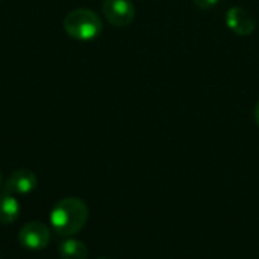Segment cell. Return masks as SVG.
<instances>
[{
  "label": "cell",
  "mask_w": 259,
  "mask_h": 259,
  "mask_svg": "<svg viewBox=\"0 0 259 259\" xmlns=\"http://www.w3.org/2000/svg\"><path fill=\"white\" fill-rule=\"evenodd\" d=\"M36 188V176L27 168H18L12 171L5 182V193L9 194H29Z\"/></svg>",
  "instance_id": "obj_6"
},
{
  "label": "cell",
  "mask_w": 259,
  "mask_h": 259,
  "mask_svg": "<svg viewBox=\"0 0 259 259\" xmlns=\"http://www.w3.org/2000/svg\"><path fill=\"white\" fill-rule=\"evenodd\" d=\"M220 0H194V5L199 8V9H203V11H206V9H211V8H214L217 3H219Z\"/></svg>",
  "instance_id": "obj_9"
},
{
  "label": "cell",
  "mask_w": 259,
  "mask_h": 259,
  "mask_svg": "<svg viewBox=\"0 0 259 259\" xmlns=\"http://www.w3.org/2000/svg\"><path fill=\"white\" fill-rule=\"evenodd\" d=\"M59 256L61 259H87L88 258V249L82 241L68 238L61 243Z\"/></svg>",
  "instance_id": "obj_8"
},
{
  "label": "cell",
  "mask_w": 259,
  "mask_h": 259,
  "mask_svg": "<svg viewBox=\"0 0 259 259\" xmlns=\"http://www.w3.org/2000/svg\"><path fill=\"white\" fill-rule=\"evenodd\" d=\"M226 24L237 35L247 36L253 33L256 27V20L247 9L241 6H234L226 12Z\"/></svg>",
  "instance_id": "obj_5"
},
{
  "label": "cell",
  "mask_w": 259,
  "mask_h": 259,
  "mask_svg": "<svg viewBox=\"0 0 259 259\" xmlns=\"http://www.w3.org/2000/svg\"><path fill=\"white\" fill-rule=\"evenodd\" d=\"M102 12L115 27H126L135 18V6L131 0H103Z\"/></svg>",
  "instance_id": "obj_3"
},
{
  "label": "cell",
  "mask_w": 259,
  "mask_h": 259,
  "mask_svg": "<svg viewBox=\"0 0 259 259\" xmlns=\"http://www.w3.org/2000/svg\"><path fill=\"white\" fill-rule=\"evenodd\" d=\"M88 222V206L77 197H65L59 200L50 212V225L61 237H73L79 234Z\"/></svg>",
  "instance_id": "obj_1"
},
{
  "label": "cell",
  "mask_w": 259,
  "mask_h": 259,
  "mask_svg": "<svg viewBox=\"0 0 259 259\" xmlns=\"http://www.w3.org/2000/svg\"><path fill=\"white\" fill-rule=\"evenodd\" d=\"M18 215H20L18 200L12 194L3 191L0 194V223L11 225L18 219Z\"/></svg>",
  "instance_id": "obj_7"
},
{
  "label": "cell",
  "mask_w": 259,
  "mask_h": 259,
  "mask_svg": "<svg viewBox=\"0 0 259 259\" xmlns=\"http://www.w3.org/2000/svg\"><path fill=\"white\" fill-rule=\"evenodd\" d=\"M99 259H109V258H99Z\"/></svg>",
  "instance_id": "obj_12"
},
{
  "label": "cell",
  "mask_w": 259,
  "mask_h": 259,
  "mask_svg": "<svg viewBox=\"0 0 259 259\" xmlns=\"http://www.w3.org/2000/svg\"><path fill=\"white\" fill-rule=\"evenodd\" d=\"M255 121H256V124L259 126V102L256 103V106H255Z\"/></svg>",
  "instance_id": "obj_10"
},
{
  "label": "cell",
  "mask_w": 259,
  "mask_h": 259,
  "mask_svg": "<svg viewBox=\"0 0 259 259\" xmlns=\"http://www.w3.org/2000/svg\"><path fill=\"white\" fill-rule=\"evenodd\" d=\"M18 241L27 250H42L50 243V231L41 222H30L20 229Z\"/></svg>",
  "instance_id": "obj_4"
},
{
  "label": "cell",
  "mask_w": 259,
  "mask_h": 259,
  "mask_svg": "<svg viewBox=\"0 0 259 259\" xmlns=\"http://www.w3.org/2000/svg\"><path fill=\"white\" fill-rule=\"evenodd\" d=\"M0 184H2V173H0Z\"/></svg>",
  "instance_id": "obj_11"
},
{
  "label": "cell",
  "mask_w": 259,
  "mask_h": 259,
  "mask_svg": "<svg viewBox=\"0 0 259 259\" xmlns=\"http://www.w3.org/2000/svg\"><path fill=\"white\" fill-rule=\"evenodd\" d=\"M65 32L79 41H91L97 38L103 29L102 18L91 9H74L70 11L64 18Z\"/></svg>",
  "instance_id": "obj_2"
}]
</instances>
